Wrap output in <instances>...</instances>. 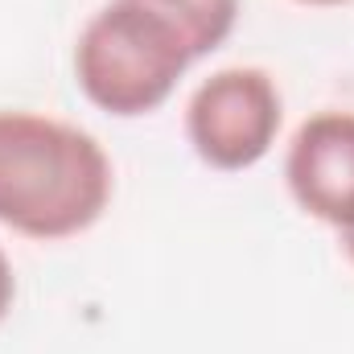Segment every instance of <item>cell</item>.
<instances>
[{"instance_id":"6da1fadb","label":"cell","mask_w":354,"mask_h":354,"mask_svg":"<svg viewBox=\"0 0 354 354\" xmlns=\"http://www.w3.org/2000/svg\"><path fill=\"white\" fill-rule=\"evenodd\" d=\"M115 194V169L87 128L0 111V227L25 239H71L91 231Z\"/></svg>"},{"instance_id":"7a4b0ae2","label":"cell","mask_w":354,"mask_h":354,"mask_svg":"<svg viewBox=\"0 0 354 354\" xmlns=\"http://www.w3.org/2000/svg\"><path fill=\"white\" fill-rule=\"evenodd\" d=\"M194 62L189 37L145 0H107L75 41V83L115 120L165 107Z\"/></svg>"},{"instance_id":"3957f363","label":"cell","mask_w":354,"mask_h":354,"mask_svg":"<svg viewBox=\"0 0 354 354\" xmlns=\"http://www.w3.org/2000/svg\"><path fill=\"white\" fill-rule=\"evenodd\" d=\"M284 124V99L264 66H223L202 79L185 103V140L218 174L260 165Z\"/></svg>"},{"instance_id":"277c9868","label":"cell","mask_w":354,"mask_h":354,"mask_svg":"<svg viewBox=\"0 0 354 354\" xmlns=\"http://www.w3.org/2000/svg\"><path fill=\"white\" fill-rule=\"evenodd\" d=\"M284 185L309 218L354 231V111H317L292 132Z\"/></svg>"},{"instance_id":"5b68a950","label":"cell","mask_w":354,"mask_h":354,"mask_svg":"<svg viewBox=\"0 0 354 354\" xmlns=\"http://www.w3.org/2000/svg\"><path fill=\"white\" fill-rule=\"evenodd\" d=\"M153 8H161L177 29L189 37L198 62L206 54H214L239 25V0H145Z\"/></svg>"},{"instance_id":"8992f818","label":"cell","mask_w":354,"mask_h":354,"mask_svg":"<svg viewBox=\"0 0 354 354\" xmlns=\"http://www.w3.org/2000/svg\"><path fill=\"white\" fill-rule=\"evenodd\" d=\"M12 301H17V276H12V264L0 248V322L12 313Z\"/></svg>"},{"instance_id":"52a82bcc","label":"cell","mask_w":354,"mask_h":354,"mask_svg":"<svg viewBox=\"0 0 354 354\" xmlns=\"http://www.w3.org/2000/svg\"><path fill=\"white\" fill-rule=\"evenodd\" d=\"M338 243H342V256L354 264V231H342V235H338Z\"/></svg>"},{"instance_id":"ba28073f","label":"cell","mask_w":354,"mask_h":354,"mask_svg":"<svg viewBox=\"0 0 354 354\" xmlns=\"http://www.w3.org/2000/svg\"><path fill=\"white\" fill-rule=\"evenodd\" d=\"M301 4H317V8H330V4H351V0H301Z\"/></svg>"}]
</instances>
